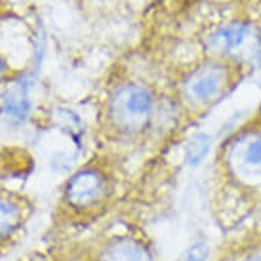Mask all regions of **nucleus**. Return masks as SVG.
<instances>
[{"mask_svg":"<svg viewBox=\"0 0 261 261\" xmlns=\"http://www.w3.org/2000/svg\"><path fill=\"white\" fill-rule=\"evenodd\" d=\"M210 145H212L210 136H206V134L195 136V138L187 143V147H185V160H187V164L198 166V164L206 159V154L210 151Z\"/></svg>","mask_w":261,"mask_h":261,"instance_id":"nucleus-9","label":"nucleus"},{"mask_svg":"<svg viewBox=\"0 0 261 261\" xmlns=\"http://www.w3.org/2000/svg\"><path fill=\"white\" fill-rule=\"evenodd\" d=\"M21 223V208L19 204L0 195V239H6L17 231Z\"/></svg>","mask_w":261,"mask_h":261,"instance_id":"nucleus-8","label":"nucleus"},{"mask_svg":"<svg viewBox=\"0 0 261 261\" xmlns=\"http://www.w3.org/2000/svg\"><path fill=\"white\" fill-rule=\"evenodd\" d=\"M99 261H151L143 244L132 239H120L111 242L99 255Z\"/></svg>","mask_w":261,"mask_h":261,"instance_id":"nucleus-7","label":"nucleus"},{"mask_svg":"<svg viewBox=\"0 0 261 261\" xmlns=\"http://www.w3.org/2000/svg\"><path fill=\"white\" fill-rule=\"evenodd\" d=\"M154 109V99L149 88L128 82L118 86L109 99L111 124L124 134H138L147 126Z\"/></svg>","mask_w":261,"mask_h":261,"instance_id":"nucleus-1","label":"nucleus"},{"mask_svg":"<svg viewBox=\"0 0 261 261\" xmlns=\"http://www.w3.org/2000/svg\"><path fill=\"white\" fill-rule=\"evenodd\" d=\"M208 254H210L208 246H206L204 242H198V244H193V246L185 252V255H183V261H206Z\"/></svg>","mask_w":261,"mask_h":261,"instance_id":"nucleus-11","label":"nucleus"},{"mask_svg":"<svg viewBox=\"0 0 261 261\" xmlns=\"http://www.w3.org/2000/svg\"><path fill=\"white\" fill-rule=\"evenodd\" d=\"M56 124L61 126L65 132H79L80 130V118L74 115L73 111H67V109L56 111Z\"/></svg>","mask_w":261,"mask_h":261,"instance_id":"nucleus-10","label":"nucleus"},{"mask_svg":"<svg viewBox=\"0 0 261 261\" xmlns=\"http://www.w3.org/2000/svg\"><path fill=\"white\" fill-rule=\"evenodd\" d=\"M231 172L246 185H261V134L248 132L234 138L227 149Z\"/></svg>","mask_w":261,"mask_h":261,"instance_id":"nucleus-3","label":"nucleus"},{"mask_svg":"<svg viewBox=\"0 0 261 261\" xmlns=\"http://www.w3.org/2000/svg\"><path fill=\"white\" fill-rule=\"evenodd\" d=\"M103 189H105V183L99 172L82 170L79 174H74L71 181L67 183L65 198L74 208H86L101 198Z\"/></svg>","mask_w":261,"mask_h":261,"instance_id":"nucleus-5","label":"nucleus"},{"mask_svg":"<svg viewBox=\"0 0 261 261\" xmlns=\"http://www.w3.org/2000/svg\"><path fill=\"white\" fill-rule=\"evenodd\" d=\"M248 261H261V255H255V257H252V259H248Z\"/></svg>","mask_w":261,"mask_h":261,"instance_id":"nucleus-13","label":"nucleus"},{"mask_svg":"<svg viewBox=\"0 0 261 261\" xmlns=\"http://www.w3.org/2000/svg\"><path fill=\"white\" fill-rule=\"evenodd\" d=\"M208 48L232 61H246L261 51V35L252 23L231 21L208 37Z\"/></svg>","mask_w":261,"mask_h":261,"instance_id":"nucleus-2","label":"nucleus"},{"mask_svg":"<svg viewBox=\"0 0 261 261\" xmlns=\"http://www.w3.org/2000/svg\"><path fill=\"white\" fill-rule=\"evenodd\" d=\"M6 74V61H4V58H2V54H0V79Z\"/></svg>","mask_w":261,"mask_h":261,"instance_id":"nucleus-12","label":"nucleus"},{"mask_svg":"<svg viewBox=\"0 0 261 261\" xmlns=\"http://www.w3.org/2000/svg\"><path fill=\"white\" fill-rule=\"evenodd\" d=\"M0 111L2 115L21 122L31 113V99H29V84L25 80L17 79L0 94Z\"/></svg>","mask_w":261,"mask_h":261,"instance_id":"nucleus-6","label":"nucleus"},{"mask_svg":"<svg viewBox=\"0 0 261 261\" xmlns=\"http://www.w3.org/2000/svg\"><path fill=\"white\" fill-rule=\"evenodd\" d=\"M227 74H229V69L223 63H216V61L204 63L185 79L183 95L187 97V101L195 105L212 101L223 92L227 84Z\"/></svg>","mask_w":261,"mask_h":261,"instance_id":"nucleus-4","label":"nucleus"}]
</instances>
